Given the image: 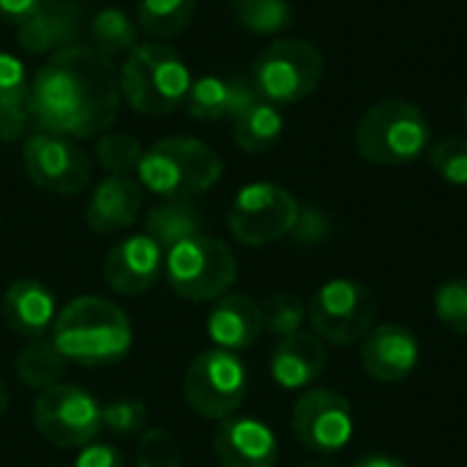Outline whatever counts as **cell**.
Returning <instances> with one entry per match:
<instances>
[{
  "label": "cell",
  "instance_id": "6da1fadb",
  "mask_svg": "<svg viewBox=\"0 0 467 467\" xmlns=\"http://www.w3.org/2000/svg\"><path fill=\"white\" fill-rule=\"evenodd\" d=\"M25 107L38 131L68 140L99 137L109 131L120 107L115 66L93 47H66L38 68Z\"/></svg>",
  "mask_w": 467,
  "mask_h": 467
},
{
  "label": "cell",
  "instance_id": "7a4b0ae2",
  "mask_svg": "<svg viewBox=\"0 0 467 467\" xmlns=\"http://www.w3.org/2000/svg\"><path fill=\"white\" fill-rule=\"evenodd\" d=\"M52 342L79 367H109L129 356L134 345V328L129 315L109 298L82 296L68 301L55 323Z\"/></svg>",
  "mask_w": 467,
  "mask_h": 467
},
{
  "label": "cell",
  "instance_id": "3957f363",
  "mask_svg": "<svg viewBox=\"0 0 467 467\" xmlns=\"http://www.w3.org/2000/svg\"><path fill=\"white\" fill-rule=\"evenodd\" d=\"M432 129L427 115L402 99L372 104L356 123V150L369 164L405 167L419 161L430 150Z\"/></svg>",
  "mask_w": 467,
  "mask_h": 467
},
{
  "label": "cell",
  "instance_id": "277c9868",
  "mask_svg": "<svg viewBox=\"0 0 467 467\" xmlns=\"http://www.w3.org/2000/svg\"><path fill=\"white\" fill-rule=\"evenodd\" d=\"M140 183L161 200H192L222 178L219 153L192 137H167L142 153Z\"/></svg>",
  "mask_w": 467,
  "mask_h": 467
},
{
  "label": "cell",
  "instance_id": "5b68a950",
  "mask_svg": "<svg viewBox=\"0 0 467 467\" xmlns=\"http://www.w3.org/2000/svg\"><path fill=\"white\" fill-rule=\"evenodd\" d=\"M118 82L120 99H126L134 112L148 118L170 115L186 101V93L192 88L183 57L172 47L156 41L137 44L126 55Z\"/></svg>",
  "mask_w": 467,
  "mask_h": 467
},
{
  "label": "cell",
  "instance_id": "8992f818",
  "mask_svg": "<svg viewBox=\"0 0 467 467\" xmlns=\"http://www.w3.org/2000/svg\"><path fill=\"white\" fill-rule=\"evenodd\" d=\"M164 276L175 296L186 301H219L238 279V260L224 241L194 235L164 254Z\"/></svg>",
  "mask_w": 467,
  "mask_h": 467
},
{
  "label": "cell",
  "instance_id": "52a82bcc",
  "mask_svg": "<svg viewBox=\"0 0 467 467\" xmlns=\"http://www.w3.org/2000/svg\"><path fill=\"white\" fill-rule=\"evenodd\" d=\"M323 68L326 63L317 47L301 38H279L254 57L252 85L263 101L285 107L315 93Z\"/></svg>",
  "mask_w": 467,
  "mask_h": 467
},
{
  "label": "cell",
  "instance_id": "ba28073f",
  "mask_svg": "<svg viewBox=\"0 0 467 467\" xmlns=\"http://www.w3.org/2000/svg\"><path fill=\"white\" fill-rule=\"evenodd\" d=\"M306 323L326 345L350 348L378 326V298L358 279H331L306 304Z\"/></svg>",
  "mask_w": 467,
  "mask_h": 467
},
{
  "label": "cell",
  "instance_id": "9c48e42d",
  "mask_svg": "<svg viewBox=\"0 0 467 467\" xmlns=\"http://www.w3.org/2000/svg\"><path fill=\"white\" fill-rule=\"evenodd\" d=\"M249 394V372L246 364L230 350H205L200 353L183 378V397L189 408L213 421H224L235 416Z\"/></svg>",
  "mask_w": 467,
  "mask_h": 467
},
{
  "label": "cell",
  "instance_id": "30bf717a",
  "mask_svg": "<svg viewBox=\"0 0 467 467\" xmlns=\"http://www.w3.org/2000/svg\"><path fill=\"white\" fill-rule=\"evenodd\" d=\"M33 424L36 432L57 449H85L104 430L101 405L74 383H57L38 391L33 402Z\"/></svg>",
  "mask_w": 467,
  "mask_h": 467
},
{
  "label": "cell",
  "instance_id": "8fae6325",
  "mask_svg": "<svg viewBox=\"0 0 467 467\" xmlns=\"http://www.w3.org/2000/svg\"><path fill=\"white\" fill-rule=\"evenodd\" d=\"M298 211L301 205L287 189L260 181L235 194L227 224L244 246H268L293 233Z\"/></svg>",
  "mask_w": 467,
  "mask_h": 467
},
{
  "label": "cell",
  "instance_id": "7c38bea8",
  "mask_svg": "<svg viewBox=\"0 0 467 467\" xmlns=\"http://www.w3.org/2000/svg\"><path fill=\"white\" fill-rule=\"evenodd\" d=\"M22 164L27 178L52 194H79L93 178L88 153L68 137L36 131L25 140Z\"/></svg>",
  "mask_w": 467,
  "mask_h": 467
},
{
  "label": "cell",
  "instance_id": "4fadbf2b",
  "mask_svg": "<svg viewBox=\"0 0 467 467\" xmlns=\"http://www.w3.org/2000/svg\"><path fill=\"white\" fill-rule=\"evenodd\" d=\"M353 408L334 389H309L293 405V435L315 454H337L353 441Z\"/></svg>",
  "mask_w": 467,
  "mask_h": 467
},
{
  "label": "cell",
  "instance_id": "5bb4252c",
  "mask_svg": "<svg viewBox=\"0 0 467 467\" xmlns=\"http://www.w3.org/2000/svg\"><path fill=\"white\" fill-rule=\"evenodd\" d=\"M419 361H421L419 337L400 323L375 326L361 339V367L378 383H389V386L402 383L416 372Z\"/></svg>",
  "mask_w": 467,
  "mask_h": 467
},
{
  "label": "cell",
  "instance_id": "9a60e30c",
  "mask_svg": "<svg viewBox=\"0 0 467 467\" xmlns=\"http://www.w3.org/2000/svg\"><path fill=\"white\" fill-rule=\"evenodd\" d=\"M164 271V252L142 233L115 244L104 260V282L120 296L148 293Z\"/></svg>",
  "mask_w": 467,
  "mask_h": 467
},
{
  "label": "cell",
  "instance_id": "2e32d148",
  "mask_svg": "<svg viewBox=\"0 0 467 467\" xmlns=\"http://www.w3.org/2000/svg\"><path fill=\"white\" fill-rule=\"evenodd\" d=\"M213 451L222 467H274L279 460V441L260 419L230 416L213 435Z\"/></svg>",
  "mask_w": 467,
  "mask_h": 467
},
{
  "label": "cell",
  "instance_id": "e0dca14e",
  "mask_svg": "<svg viewBox=\"0 0 467 467\" xmlns=\"http://www.w3.org/2000/svg\"><path fill=\"white\" fill-rule=\"evenodd\" d=\"M82 11L77 0H41L36 14L16 27V41L27 55H55L79 38Z\"/></svg>",
  "mask_w": 467,
  "mask_h": 467
},
{
  "label": "cell",
  "instance_id": "ac0fdd59",
  "mask_svg": "<svg viewBox=\"0 0 467 467\" xmlns=\"http://www.w3.org/2000/svg\"><path fill=\"white\" fill-rule=\"evenodd\" d=\"M328 367L326 342L315 331H296L282 337L271 353V378L287 391L312 386Z\"/></svg>",
  "mask_w": 467,
  "mask_h": 467
},
{
  "label": "cell",
  "instance_id": "d6986e66",
  "mask_svg": "<svg viewBox=\"0 0 467 467\" xmlns=\"http://www.w3.org/2000/svg\"><path fill=\"white\" fill-rule=\"evenodd\" d=\"M142 208V183L131 175H107L90 194L85 222L93 233L109 235L131 227Z\"/></svg>",
  "mask_w": 467,
  "mask_h": 467
},
{
  "label": "cell",
  "instance_id": "ffe728a7",
  "mask_svg": "<svg viewBox=\"0 0 467 467\" xmlns=\"http://www.w3.org/2000/svg\"><path fill=\"white\" fill-rule=\"evenodd\" d=\"M254 101H260L252 79L241 77H200L192 82L186 93V112L197 120H235L244 109H249Z\"/></svg>",
  "mask_w": 467,
  "mask_h": 467
},
{
  "label": "cell",
  "instance_id": "44dd1931",
  "mask_svg": "<svg viewBox=\"0 0 467 467\" xmlns=\"http://www.w3.org/2000/svg\"><path fill=\"white\" fill-rule=\"evenodd\" d=\"M0 315L14 334L25 339H36V337H44L47 328H52L57 317V304H55L52 290L44 282L16 279L3 293Z\"/></svg>",
  "mask_w": 467,
  "mask_h": 467
},
{
  "label": "cell",
  "instance_id": "7402d4cb",
  "mask_svg": "<svg viewBox=\"0 0 467 467\" xmlns=\"http://www.w3.org/2000/svg\"><path fill=\"white\" fill-rule=\"evenodd\" d=\"M205 331L219 350H230V353L246 350L263 334L260 304L244 293H227L211 309Z\"/></svg>",
  "mask_w": 467,
  "mask_h": 467
},
{
  "label": "cell",
  "instance_id": "603a6c76",
  "mask_svg": "<svg viewBox=\"0 0 467 467\" xmlns=\"http://www.w3.org/2000/svg\"><path fill=\"white\" fill-rule=\"evenodd\" d=\"M145 235L161 252H170L172 246L202 235V213L192 200H164L145 213Z\"/></svg>",
  "mask_w": 467,
  "mask_h": 467
},
{
  "label": "cell",
  "instance_id": "cb8c5ba5",
  "mask_svg": "<svg viewBox=\"0 0 467 467\" xmlns=\"http://www.w3.org/2000/svg\"><path fill=\"white\" fill-rule=\"evenodd\" d=\"M14 369H16V378L22 386L33 389V391H44V389L60 383V378L66 372V356L57 350V345L52 339L36 337L19 348Z\"/></svg>",
  "mask_w": 467,
  "mask_h": 467
},
{
  "label": "cell",
  "instance_id": "d4e9b609",
  "mask_svg": "<svg viewBox=\"0 0 467 467\" xmlns=\"http://www.w3.org/2000/svg\"><path fill=\"white\" fill-rule=\"evenodd\" d=\"M282 131H285V118L279 107L263 99L233 120V137L238 148L246 153H268L282 140Z\"/></svg>",
  "mask_w": 467,
  "mask_h": 467
},
{
  "label": "cell",
  "instance_id": "484cf974",
  "mask_svg": "<svg viewBox=\"0 0 467 467\" xmlns=\"http://www.w3.org/2000/svg\"><path fill=\"white\" fill-rule=\"evenodd\" d=\"M194 16V0H140L137 22L150 38H172Z\"/></svg>",
  "mask_w": 467,
  "mask_h": 467
},
{
  "label": "cell",
  "instance_id": "4316f807",
  "mask_svg": "<svg viewBox=\"0 0 467 467\" xmlns=\"http://www.w3.org/2000/svg\"><path fill=\"white\" fill-rule=\"evenodd\" d=\"M90 38L93 49L112 60L115 55H129L137 47V27L126 11L104 8L90 22Z\"/></svg>",
  "mask_w": 467,
  "mask_h": 467
},
{
  "label": "cell",
  "instance_id": "83f0119b",
  "mask_svg": "<svg viewBox=\"0 0 467 467\" xmlns=\"http://www.w3.org/2000/svg\"><path fill=\"white\" fill-rule=\"evenodd\" d=\"M235 22L254 36H274L293 22L287 0H233Z\"/></svg>",
  "mask_w": 467,
  "mask_h": 467
},
{
  "label": "cell",
  "instance_id": "f1b7e54d",
  "mask_svg": "<svg viewBox=\"0 0 467 467\" xmlns=\"http://www.w3.org/2000/svg\"><path fill=\"white\" fill-rule=\"evenodd\" d=\"M142 148L131 134L123 131H107L96 142V159L107 175H131L137 172L142 161Z\"/></svg>",
  "mask_w": 467,
  "mask_h": 467
},
{
  "label": "cell",
  "instance_id": "f546056e",
  "mask_svg": "<svg viewBox=\"0 0 467 467\" xmlns=\"http://www.w3.org/2000/svg\"><path fill=\"white\" fill-rule=\"evenodd\" d=\"M263 328L271 331L274 337H290L304 328L306 323V304L296 293H271L263 306Z\"/></svg>",
  "mask_w": 467,
  "mask_h": 467
},
{
  "label": "cell",
  "instance_id": "4dcf8cb0",
  "mask_svg": "<svg viewBox=\"0 0 467 467\" xmlns=\"http://www.w3.org/2000/svg\"><path fill=\"white\" fill-rule=\"evenodd\" d=\"M435 317L443 328L467 334V276L443 282L432 296Z\"/></svg>",
  "mask_w": 467,
  "mask_h": 467
},
{
  "label": "cell",
  "instance_id": "1f68e13d",
  "mask_svg": "<svg viewBox=\"0 0 467 467\" xmlns=\"http://www.w3.org/2000/svg\"><path fill=\"white\" fill-rule=\"evenodd\" d=\"M430 164L441 181L451 186H467V137H446L430 150Z\"/></svg>",
  "mask_w": 467,
  "mask_h": 467
},
{
  "label": "cell",
  "instance_id": "d6a6232c",
  "mask_svg": "<svg viewBox=\"0 0 467 467\" xmlns=\"http://www.w3.org/2000/svg\"><path fill=\"white\" fill-rule=\"evenodd\" d=\"M101 424H104V430L123 435V438L140 435V432H145V424H148V405L142 400H131V397L112 400L109 405L101 408Z\"/></svg>",
  "mask_w": 467,
  "mask_h": 467
},
{
  "label": "cell",
  "instance_id": "836d02e7",
  "mask_svg": "<svg viewBox=\"0 0 467 467\" xmlns=\"http://www.w3.org/2000/svg\"><path fill=\"white\" fill-rule=\"evenodd\" d=\"M137 467H181V446L167 430H145L137 443Z\"/></svg>",
  "mask_w": 467,
  "mask_h": 467
},
{
  "label": "cell",
  "instance_id": "e575fe53",
  "mask_svg": "<svg viewBox=\"0 0 467 467\" xmlns=\"http://www.w3.org/2000/svg\"><path fill=\"white\" fill-rule=\"evenodd\" d=\"M27 90H30V85H27L25 66L14 55L0 52V107L25 104Z\"/></svg>",
  "mask_w": 467,
  "mask_h": 467
},
{
  "label": "cell",
  "instance_id": "d590c367",
  "mask_svg": "<svg viewBox=\"0 0 467 467\" xmlns=\"http://www.w3.org/2000/svg\"><path fill=\"white\" fill-rule=\"evenodd\" d=\"M328 233H331V222L326 219L323 211H317V208H301L298 211V219H296V227H293L290 235H293V241L312 246V244L326 241Z\"/></svg>",
  "mask_w": 467,
  "mask_h": 467
},
{
  "label": "cell",
  "instance_id": "8d00e7d4",
  "mask_svg": "<svg viewBox=\"0 0 467 467\" xmlns=\"http://www.w3.org/2000/svg\"><path fill=\"white\" fill-rule=\"evenodd\" d=\"M30 115L25 104H11V107H0V140L3 142H16L27 134L30 129Z\"/></svg>",
  "mask_w": 467,
  "mask_h": 467
},
{
  "label": "cell",
  "instance_id": "74e56055",
  "mask_svg": "<svg viewBox=\"0 0 467 467\" xmlns=\"http://www.w3.org/2000/svg\"><path fill=\"white\" fill-rule=\"evenodd\" d=\"M71 467H126V462H123V454L115 446L90 443V446L79 449V454H77Z\"/></svg>",
  "mask_w": 467,
  "mask_h": 467
},
{
  "label": "cell",
  "instance_id": "f35d334b",
  "mask_svg": "<svg viewBox=\"0 0 467 467\" xmlns=\"http://www.w3.org/2000/svg\"><path fill=\"white\" fill-rule=\"evenodd\" d=\"M41 5V0H0V22H8V25H22L27 22L36 8Z\"/></svg>",
  "mask_w": 467,
  "mask_h": 467
},
{
  "label": "cell",
  "instance_id": "ab89813d",
  "mask_svg": "<svg viewBox=\"0 0 467 467\" xmlns=\"http://www.w3.org/2000/svg\"><path fill=\"white\" fill-rule=\"evenodd\" d=\"M350 467H408V462H402L394 454H364L361 460H356Z\"/></svg>",
  "mask_w": 467,
  "mask_h": 467
},
{
  "label": "cell",
  "instance_id": "60d3db41",
  "mask_svg": "<svg viewBox=\"0 0 467 467\" xmlns=\"http://www.w3.org/2000/svg\"><path fill=\"white\" fill-rule=\"evenodd\" d=\"M5 410H8V389H5V383L0 380V419H3Z\"/></svg>",
  "mask_w": 467,
  "mask_h": 467
},
{
  "label": "cell",
  "instance_id": "b9f144b4",
  "mask_svg": "<svg viewBox=\"0 0 467 467\" xmlns=\"http://www.w3.org/2000/svg\"><path fill=\"white\" fill-rule=\"evenodd\" d=\"M301 467H339V465H334V462H328V460H312V462H304Z\"/></svg>",
  "mask_w": 467,
  "mask_h": 467
},
{
  "label": "cell",
  "instance_id": "7bdbcfd3",
  "mask_svg": "<svg viewBox=\"0 0 467 467\" xmlns=\"http://www.w3.org/2000/svg\"><path fill=\"white\" fill-rule=\"evenodd\" d=\"M465 120H467V104H465Z\"/></svg>",
  "mask_w": 467,
  "mask_h": 467
}]
</instances>
